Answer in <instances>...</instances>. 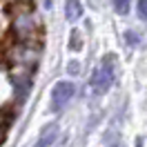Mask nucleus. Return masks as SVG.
I'll return each mask as SVG.
<instances>
[{
    "instance_id": "1",
    "label": "nucleus",
    "mask_w": 147,
    "mask_h": 147,
    "mask_svg": "<svg viewBox=\"0 0 147 147\" xmlns=\"http://www.w3.org/2000/svg\"><path fill=\"white\" fill-rule=\"evenodd\" d=\"M114 74H116L114 56H107V58L96 67V71H94V76H92L94 92H98V94H105V92H107L111 85H114Z\"/></svg>"
},
{
    "instance_id": "2",
    "label": "nucleus",
    "mask_w": 147,
    "mask_h": 147,
    "mask_svg": "<svg viewBox=\"0 0 147 147\" xmlns=\"http://www.w3.org/2000/svg\"><path fill=\"white\" fill-rule=\"evenodd\" d=\"M74 94H76V87H74L71 83H67V80L56 83L54 92H51V109H54V111H60L65 105L74 98Z\"/></svg>"
},
{
    "instance_id": "3",
    "label": "nucleus",
    "mask_w": 147,
    "mask_h": 147,
    "mask_svg": "<svg viewBox=\"0 0 147 147\" xmlns=\"http://www.w3.org/2000/svg\"><path fill=\"white\" fill-rule=\"evenodd\" d=\"M36 20H34V16L31 13H20L18 18H16V22H13V31H16V36L25 42V40H29V38H34V34H36Z\"/></svg>"
},
{
    "instance_id": "4",
    "label": "nucleus",
    "mask_w": 147,
    "mask_h": 147,
    "mask_svg": "<svg viewBox=\"0 0 147 147\" xmlns=\"http://www.w3.org/2000/svg\"><path fill=\"white\" fill-rule=\"evenodd\" d=\"M56 138H58V125L51 123V125H47V127L42 129V134H40V138H38L36 147H49V145H54Z\"/></svg>"
},
{
    "instance_id": "5",
    "label": "nucleus",
    "mask_w": 147,
    "mask_h": 147,
    "mask_svg": "<svg viewBox=\"0 0 147 147\" xmlns=\"http://www.w3.org/2000/svg\"><path fill=\"white\" fill-rule=\"evenodd\" d=\"M65 16H67L69 22L80 18V16H83V5H80V0H67V5H65Z\"/></svg>"
},
{
    "instance_id": "6",
    "label": "nucleus",
    "mask_w": 147,
    "mask_h": 147,
    "mask_svg": "<svg viewBox=\"0 0 147 147\" xmlns=\"http://www.w3.org/2000/svg\"><path fill=\"white\" fill-rule=\"evenodd\" d=\"M111 5H114V11L120 16H125L129 11V0H111Z\"/></svg>"
},
{
    "instance_id": "7",
    "label": "nucleus",
    "mask_w": 147,
    "mask_h": 147,
    "mask_svg": "<svg viewBox=\"0 0 147 147\" xmlns=\"http://www.w3.org/2000/svg\"><path fill=\"white\" fill-rule=\"evenodd\" d=\"M136 11H138V16L147 22V0H138V5H136Z\"/></svg>"
},
{
    "instance_id": "8",
    "label": "nucleus",
    "mask_w": 147,
    "mask_h": 147,
    "mask_svg": "<svg viewBox=\"0 0 147 147\" xmlns=\"http://www.w3.org/2000/svg\"><path fill=\"white\" fill-rule=\"evenodd\" d=\"M69 47L76 49V51L83 47V42H80V34H78V31H74V34H71V42H69Z\"/></svg>"
},
{
    "instance_id": "9",
    "label": "nucleus",
    "mask_w": 147,
    "mask_h": 147,
    "mask_svg": "<svg viewBox=\"0 0 147 147\" xmlns=\"http://www.w3.org/2000/svg\"><path fill=\"white\" fill-rule=\"evenodd\" d=\"M125 40H127L131 47H136V45H138V34H134V31H127V34H125Z\"/></svg>"
},
{
    "instance_id": "10",
    "label": "nucleus",
    "mask_w": 147,
    "mask_h": 147,
    "mask_svg": "<svg viewBox=\"0 0 147 147\" xmlns=\"http://www.w3.org/2000/svg\"><path fill=\"white\" fill-rule=\"evenodd\" d=\"M107 147H125V145H123V143L118 140V136H114L109 143H107Z\"/></svg>"
},
{
    "instance_id": "11",
    "label": "nucleus",
    "mask_w": 147,
    "mask_h": 147,
    "mask_svg": "<svg viewBox=\"0 0 147 147\" xmlns=\"http://www.w3.org/2000/svg\"><path fill=\"white\" fill-rule=\"evenodd\" d=\"M78 69H80L78 63H71V65H69V74H78Z\"/></svg>"
},
{
    "instance_id": "12",
    "label": "nucleus",
    "mask_w": 147,
    "mask_h": 147,
    "mask_svg": "<svg viewBox=\"0 0 147 147\" xmlns=\"http://www.w3.org/2000/svg\"><path fill=\"white\" fill-rule=\"evenodd\" d=\"M45 7H51V0H45Z\"/></svg>"
}]
</instances>
